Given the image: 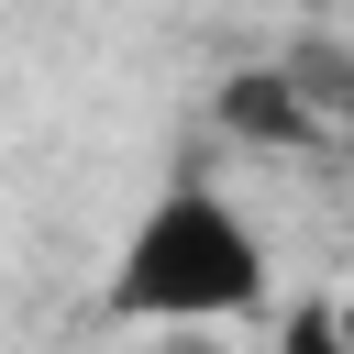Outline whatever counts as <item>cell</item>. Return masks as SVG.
<instances>
[{
	"label": "cell",
	"instance_id": "2",
	"mask_svg": "<svg viewBox=\"0 0 354 354\" xmlns=\"http://www.w3.org/2000/svg\"><path fill=\"white\" fill-rule=\"evenodd\" d=\"M332 332H343V343H354V299H343V310H332Z\"/></svg>",
	"mask_w": 354,
	"mask_h": 354
},
{
	"label": "cell",
	"instance_id": "1",
	"mask_svg": "<svg viewBox=\"0 0 354 354\" xmlns=\"http://www.w3.org/2000/svg\"><path fill=\"white\" fill-rule=\"evenodd\" d=\"M266 299V243L254 221L210 188V177H177L144 199V221L122 232V266H111V310L122 321H243Z\"/></svg>",
	"mask_w": 354,
	"mask_h": 354
}]
</instances>
